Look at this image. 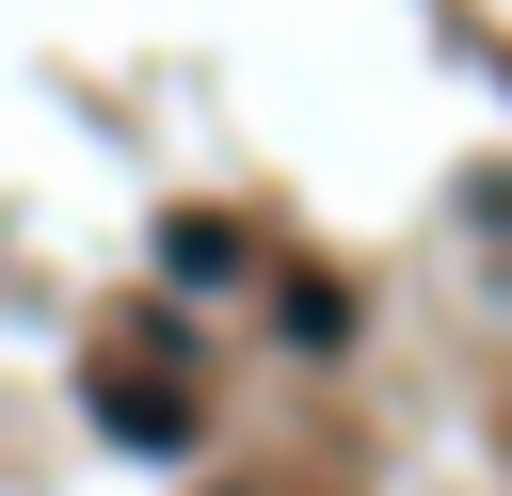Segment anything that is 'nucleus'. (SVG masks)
Masks as SVG:
<instances>
[{
  "label": "nucleus",
  "mask_w": 512,
  "mask_h": 496,
  "mask_svg": "<svg viewBox=\"0 0 512 496\" xmlns=\"http://www.w3.org/2000/svg\"><path fill=\"white\" fill-rule=\"evenodd\" d=\"M96 416H112V432H144V448H192V384H176L160 352H144V368H128V352H96Z\"/></svg>",
  "instance_id": "f257e3e1"
}]
</instances>
